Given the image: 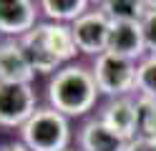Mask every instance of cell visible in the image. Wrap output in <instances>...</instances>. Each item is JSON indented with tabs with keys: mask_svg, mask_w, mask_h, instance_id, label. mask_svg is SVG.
<instances>
[{
	"mask_svg": "<svg viewBox=\"0 0 156 151\" xmlns=\"http://www.w3.org/2000/svg\"><path fill=\"white\" fill-rule=\"evenodd\" d=\"M20 45H23V53H25V58H28V63H30L33 73L48 76V73H58V70H61L63 63L45 48V43L38 38L35 30H30L28 35L20 38Z\"/></svg>",
	"mask_w": 156,
	"mask_h": 151,
	"instance_id": "obj_12",
	"label": "cell"
},
{
	"mask_svg": "<svg viewBox=\"0 0 156 151\" xmlns=\"http://www.w3.org/2000/svg\"><path fill=\"white\" fill-rule=\"evenodd\" d=\"M106 53L119 56L126 60H144L146 53V40H144V28L141 23H111L108 33V48Z\"/></svg>",
	"mask_w": 156,
	"mask_h": 151,
	"instance_id": "obj_6",
	"label": "cell"
},
{
	"mask_svg": "<svg viewBox=\"0 0 156 151\" xmlns=\"http://www.w3.org/2000/svg\"><path fill=\"white\" fill-rule=\"evenodd\" d=\"M98 8L111 23H141L146 15L144 0H106Z\"/></svg>",
	"mask_w": 156,
	"mask_h": 151,
	"instance_id": "obj_13",
	"label": "cell"
},
{
	"mask_svg": "<svg viewBox=\"0 0 156 151\" xmlns=\"http://www.w3.org/2000/svg\"><path fill=\"white\" fill-rule=\"evenodd\" d=\"M126 151H156V144L146 141V138H131L126 144Z\"/></svg>",
	"mask_w": 156,
	"mask_h": 151,
	"instance_id": "obj_18",
	"label": "cell"
},
{
	"mask_svg": "<svg viewBox=\"0 0 156 151\" xmlns=\"http://www.w3.org/2000/svg\"><path fill=\"white\" fill-rule=\"evenodd\" d=\"M41 10L51 18V23H63V20H76L88 13L86 0H43Z\"/></svg>",
	"mask_w": 156,
	"mask_h": 151,
	"instance_id": "obj_14",
	"label": "cell"
},
{
	"mask_svg": "<svg viewBox=\"0 0 156 151\" xmlns=\"http://www.w3.org/2000/svg\"><path fill=\"white\" fill-rule=\"evenodd\" d=\"M38 111V96L30 83H0V126H25Z\"/></svg>",
	"mask_w": 156,
	"mask_h": 151,
	"instance_id": "obj_4",
	"label": "cell"
},
{
	"mask_svg": "<svg viewBox=\"0 0 156 151\" xmlns=\"http://www.w3.org/2000/svg\"><path fill=\"white\" fill-rule=\"evenodd\" d=\"M33 68L23 53L20 40H3L0 43V83H30Z\"/></svg>",
	"mask_w": 156,
	"mask_h": 151,
	"instance_id": "obj_8",
	"label": "cell"
},
{
	"mask_svg": "<svg viewBox=\"0 0 156 151\" xmlns=\"http://www.w3.org/2000/svg\"><path fill=\"white\" fill-rule=\"evenodd\" d=\"M78 144L81 151H126L129 141L116 136L101 118H91L78 134Z\"/></svg>",
	"mask_w": 156,
	"mask_h": 151,
	"instance_id": "obj_11",
	"label": "cell"
},
{
	"mask_svg": "<svg viewBox=\"0 0 156 151\" xmlns=\"http://www.w3.org/2000/svg\"><path fill=\"white\" fill-rule=\"evenodd\" d=\"M38 8L30 0H0V33L23 38L38 25Z\"/></svg>",
	"mask_w": 156,
	"mask_h": 151,
	"instance_id": "obj_7",
	"label": "cell"
},
{
	"mask_svg": "<svg viewBox=\"0 0 156 151\" xmlns=\"http://www.w3.org/2000/svg\"><path fill=\"white\" fill-rule=\"evenodd\" d=\"M38 38L45 43V48L51 50V53L61 60V63H68V60H73L78 48H76V40H73V30L71 25H63V23H38L35 28Z\"/></svg>",
	"mask_w": 156,
	"mask_h": 151,
	"instance_id": "obj_10",
	"label": "cell"
},
{
	"mask_svg": "<svg viewBox=\"0 0 156 151\" xmlns=\"http://www.w3.org/2000/svg\"><path fill=\"white\" fill-rule=\"evenodd\" d=\"M3 151H30V149H28L25 144H8Z\"/></svg>",
	"mask_w": 156,
	"mask_h": 151,
	"instance_id": "obj_19",
	"label": "cell"
},
{
	"mask_svg": "<svg viewBox=\"0 0 156 151\" xmlns=\"http://www.w3.org/2000/svg\"><path fill=\"white\" fill-rule=\"evenodd\" d=\"M73 30V40L78 53L83 56H93L98 58L106 53L108 48V33H111V20L103 15V10H88L86 15H81L71 25Z\"/></svg>",
	"mask_w": 156,
	"mask_h": 151,
	"instance_id": "obj_5",
	"label": "cell"
},
{
	"mask_svg": "<svg viewBox=\"0 0 156 151\" xmlns=\"http://www.w3.org/2000/svg\"><path fill=\"white\" fill-rule=\"evenodd\" d=\"M136 66L133 60H126L119 56L103 53L93 63V78L98 86V93L111 96V98H123L129 91L136 88Z\"/></svg>",
	"mask_w": 156,
	"mask_h": 151,
	"instance_id": "obj_3",
	"label": "cell"
},
{
	"mask_svg": "<svg viewBox=\"0 0 156 151\" xmlns=\"http://www.w3.org/2000/svg\"><path fill=\"white\" fill-rule=\"evenodd\" d=\"M141 28H144L146 50L156 56V3H146V15L141 20Z\"/></svg>",
	"mask_w": 156,
	"mask_h": 151,
	"instance_id": "obj_17",
	"label": "cell"
},
{
	"mask_svg": "<svg viewBox=\"0 0 156 151\" xmlns=\"http://www.w3.org/2000/svg\"><path fill=\"white\" fill-rule=\"evenodd\" d=\"M136 138H146L156 144V101L136 98Z\"/></svg>",
	"mask_w": 156,
	"mask_h": 151,
	"instance_id": "obj_15",
	"label": "cell"
},
{
	"mask_svg": "<svg viewBox=\"0 0 156 151\" xmlns=\"http://www.w3.org/2000/svg\"><path fill=\"white\" fill-rule=\"evenodd\" d=\"M136 91L144 98L156 101V56H146L136 68Z\"/></svg>",
	"mask_w": 156,
	"mask_h": 151,
	"instance_id": "obj_16",
	"label": "cell"
},
{
	"mask_svg": "<svg viewBox=\"0 0 156 151\" xmlns=\"http://www.w3.org/2000/svg\"><path fill=\"white\" fill-rule=\"evenodd\" d=\"M106 126H108L116 136H121L123 141L136 138V101L131 98H111L103 106L98 116Z\"/></svg>",
	"mask_w": 156,
	"mask_h": 151,
	"instance_id": "obj_9",
	"label": "cell"
},
{
	"mask_svg": "<svg viewBox=\"0 0 156 151\" xmlns=\"http://www.w3.org/2000/svg\"><path fill=\"white\" fill-rule=\"evenodd\" d=\"M98 86H96L93 70L81 63H68L51 78L48 83V101L51 108L68 116H83L96 106Z\"/></svg>",
	"mask_w": 156,
	"mask_h": 151,
	"instance_id": "obj_1",
	"label": "cell"
},
{
	"mask_svg": "<svg viewBox=\"0 0 156 151\" xmlns=\"http://www.w3.org/2000/svg\"><path fill=\"white\" fill-rule=\"evenodd\" d=\"M23 144L30 151H68L71 124L55 108H38L30 121L20 128Z\"/></svg>",
	"mask_w": 156,
	"mask_h": 151,
	"instance_id": "obj_2",
	"label": "cell"
}]
</instances>
